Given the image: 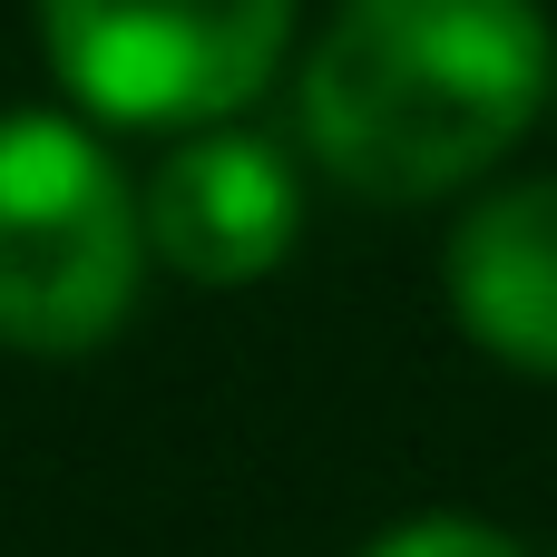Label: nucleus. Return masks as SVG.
<instances>
[{"label":"nucleus","mask_w":557,"mask_h":557,"mask_svg":"<svg viewBox=\"0 0 557 557\" xmlns=\"http://www.w3.org/2000/svg\"><path fill=\"white\" fill-rule=\"evenodd\" d=\"M557 98L539 0H343L304 59V147L382 206L490 176Z\"/></svg>","instance_id":"nucleus-1"},{"label":"nucleus","mask_w":557,"mask_h":557,"mask_svg":"<svg viewBox=\"0 0 557 557\" xmlns=\"http://www.w3.org/2000/svg\"><path fill=\"white\" fill-rule=\"evenodd\" d=\"M137 255L147 206L117 157L49 108L0 117V343L39 362L98 352L137 304Z\"/></svg>","instance_id":"nucleus-2"},{"label":"nucleus","mask_w":557,"mask_h":557,"mask_svg":"<svg viewBox=\"0 0 557 557\" xmlns=\"http://www.w3.org/2000/svg\"><path fill=\"white\" fill-rule=\"evenodd\" d=\"M49 69L117 127H215L284 69L294 0H39Z\"/></svg>","instance_id":"nucleus-3"},{"label":"nucleus","mask_w":557,"mask_h":557,"mask_svg":"<svg viewBox=\"0 0 557 557\" xmlns=\"http://www.w3.org/2000/svg\"><path fill=\"white\" fill-rule=\"evenodd\" d=\"M147 245L186 274V284H255L284 264L294 245V176L264 137H235V127H206L186 137L157 186H147Z\"/></svg>","instance_id":"nucleus-4"},{"label":"nucleus","mask_w":557,"mask_h":557,"mask_svg":"<svg viewBox=\"0 0 557 557\" xmlns=\"http://www.w3.org/2000/svg\"><path fill=\"white\" fill-rule=\"evenodd\" d=\"M441 274H450L460 333L490 362H509L529 382H557V176L480 196L460 215Z\"/></svg>","instance_id":"nucleus-5"},{"label":"nucleus","mask_w":557,"mask_h":557,"mask_svg":"<svg viewBox=\"0 0 557 557\" xmlns=\"http://www.w3.org/2000/svg\"><path fill=\"white\" fill-rule=\"evenodd\" d=\"M362 557H529V548L509 529H490V519H450L441 509V519H401L392 539H372Z\"/></svg>","instance_id":"nucleus-6"}]
</instances>
